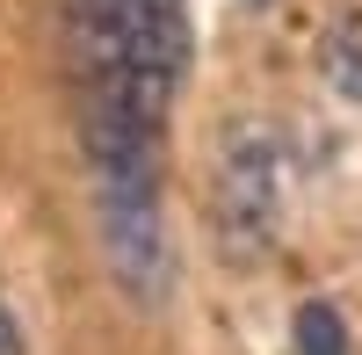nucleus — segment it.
<instances>
[{
  "instance_id": "nucleus-1",
  "label": "nucleus",
  "mask_w": 362,
  "mask_h": 355,
  "mask_svg": "<svg viewBox=\"0 0 362 355\" xmlns=\"http://www.w3.org/2000/svg\"><path fill=\"white\" fill-rule=\"evenodd\" d=\"M80 124H160L189 73L181 0H58Z\"/></svg>"
},
{
  "instance_id": "nucleus-2",
  "label": "nucleus",
  "mask_w": 362,
  "mask_h": 355,
  "mask_svg": "<svg viewBox=\"0 0 362 355\" xmlns=\"http://www.w3.org/2000/svg\"><path fill=\"white\" fill-rule=\"evenodd\" d=\"M95 182V240L116 290L138 312H160L174 298V232L160 203V153H124V160H87Z\"/></svg>"
},
{
  "instance_id": "nucleus-3",
  "label": "nucleus",
  "mask_w": 362,
  "mask_h": 355,
  "mask_svg": "<svg viewBox=\"0 0 362 355\" xmlns=\"http://www.w3.org/2000/svg\"><path fill=\"white\" fill-rule=\"evenodd\" d=\"M283 138L261 116H239L218 138V182H210V211H218V254L254 269L283 232Z\"/></svg>"
},
{
  "instance_id": "nucleus-4",
  "label": "nucleus",
  "mask_w": 362,
  "mask_h": 355,
  "mask_svg": "<svg viewBox=\"0 0 362 355\" xmlns=\"http://www.w3.org/2000/svg\"><path fill=\"white\" fill-rule=\"evenodd\" d=\"M297 355H348V319L326 305V298H305L297 305Z\"/></svg>"
},
{
  "instance_id": "nucleus-5",
  "label": "nucleus",
  "mask_w": 362,
  "mask_h": 355,
  "mask_svg": "<svg viewBox=\"0 0 362 355\" xmlns=\"http://www.w3.org/2000/svg\"><path fill=\"white\" fill-rule=\"evenodd\" d=\"M0 355H22V327H15L8 305H0Z\"/></svg>"
}]
</instances>
